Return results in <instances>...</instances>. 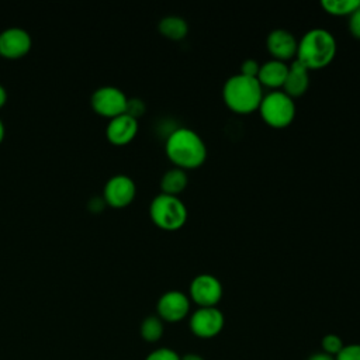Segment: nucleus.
<instances>
[{
	"label": "nucleus",
	"instance_id": "obj_6",
	"mask_svg": "<svg viewBox=\"0 0 360 360\" xmlns=\"http://www.w3.org/2000/svg\"><path fill=\"white\" fill-rule=\"evenodd\" d=\"M127 104V94L117 86H100L90 96V107L93 111L108 120L124 114Z\"/></svg>",
	"mask_w": 360,
	"mask_h": 360
},
{
	"label": "nucleus",
	"instance_id": "obj_22",
	"mask_svg": "<svg viewBox=\"0 0 360 360\" xmlns=\"http://www.w3.org/2000/svg\"><path fill=\"white\" fill-rule=\"evenodd\" d=\"M145 360H180V356L169 347H159L150 352Z\"/></svg>",
	"mask_w": 360,
	"mask_h": 360
},
{
	"label": "nucleus",
	"instance_id": "obj_15",
	"mask_svg": "<svg viewBox=\"0 0 360 360\" xmlns=\"http://www.w3.org/2000/svg\"><path fill=\"white\" fill-rule=\"evenodd\" d=\"M288 73V65L278 59H270L260 65L257 80L264 87L278 89L283 87Z\"/></svg>",
	"mask_w": 360,
	"mask_h": 360
},
{
	"label": "nucleus",
	"instance_id": "obj_2",
	"mask_svg": "<svg viewBox=\"0 0 360 360\" xmlns=\"http://www.w3.org/2000/svg\"><path fill=\"white\" fill-rule=\"evenodd\" d=\"M336 55V39L325 28H311L298 41L297 60L308 70L325 68Z\"/></svg>",
	"mask_w": 360,
	"mask_h": 360
},
{
	"label": "nucleus",
	"instance_id": "obj_9",
	"mask_svg": "<svg viewBox=\"0 0 360 360\" xmlns=\"http://www.w3.org/2000/svg\"><path fill=\"white\" fill-rule=\"evenodd\" d=\"M222 292L219 278L210 273H201L190 283V298L198 307H217L222 298Z\"/></svg>",
	"mask_w": 360,
	"mask_h": 360
},
{
	"label": "nucleus",
	"instance_id": "obj_21",
	"mask_svg": "<svg viewBox=\"0 0 360 360\" xmlns=\"http://www.w3.org/2000/svg\"><path fill=\"white\" fill-rule=\"evenodd\" d=\"M335 360H360V343L345 345Z\"/></svg>",
	"mask_w": 360,
	"mask_h": 360
},
{
	"label": "nucleus",
	"instance_id": "obj_24",
	"mask_svg": "<svg viewBox=\"0 0 360 360\" xmlns=\"http://www.w3.org/2000/svg\"><path fill=\"white\" fill-rule=\"evenodd\" d=\"M145 111V104L142 100L139 98H128V104H127V110L125 112L132 115L134 118L138 120L139 115H142Z\"/></svg>",
	"mask_w": 360,
	"mask_h": 360
},
{
	"label": "nucleus",
	"instance_id": "obj_18",
	"mask_svg": "<svg viewBox=\"0 0 360 360\" xmlns=\"http://www.w3.org/2000/svg\"><path fill=\"white\" fill-rule=\"evenodd\" d=\"M141 336L146 342H158L163 336V321L158 315H149L146 316L141 323Z\"/></svg>",
	"mask_w": 360,
	"mask_h": 360
},
{
	"label": "nucleus",
	"instance_id": "obj_20",
	"mask_svg": "<svg viewBox=\"0 0 360 360\" xmlns=\"http://www.w3.org/2000/svg\"><path fill=\"white\" fill-rule=\"evenodd\" d=\"M322 352L332 356V357H336L339 354V352L343 349L345 343L343 340L335 335V333H328L322 338Z\"/></svg>",
	"mask_w": 360,
	"mask_h": 360
},
{
	"label": "nucleus",
	"instance_id": "obj_14",
	"mask_svg": "<svg viewBox=\"0 0 360 360\" xmlns=\"http://www.w3.org/2000/svg\"><path fill=\"white\" fill-rule=\"evenodd\" d=\"M309 86V70L297 59L288 65V73L283 84V91L291 98L302 96Z\"/></svg>",
	"mask_w": 360,
	"mask_h": 360
},
{
	"label": "nucleus",
	"instance_id": "obj_26",
	"mask_svg": "<svg viewBox=\"0 0 360 360\" xmlns=\"http://www.w3.org/2000/svg\"><path fill=\"white\" fill-rule=\"evenodd\" d=\"M308 360H335V357H332L323 352H318V353H314L312 356H309Z\"/></svg>",
	"mask_w": 360,
	"mask_h": 360
},
{
	"label": "nucleus",
	"instance_id": "obj_1",
	"mask_svg": "<svg viewBox=\"0 0 360 360\" xmlns=\"http://www.w3.org/2000/svg\"><path fill=\"white\" fill-rule=\"evenodd\" d=\"M165 150L172 163L180 169H194L207 159V146L198 132L180 127L173 129L165 143Z\"/></svg>",
	"mask_w": 360,
	"mask_h": 360
},
{
	"label": "nucleus",
	"instance_id": "obj_25",
	"mask_svg": "<svg viewBox=\"0 0 360 360\" xmlns=\"http://www.w3.org/2000/svg\"><path fill=\"white\" fill-rule=\"evenodd\" d=\"M349 31L354 38L360 39V7L349 15Z\"/></svg>",
	"mask_w": 360,
	"mask_h": 360
},
{
	"label": "nucleus",
	"instance_id": "obj_8",
	"mask_svg": "<svg viewBox=\"0 0 360 360\" xmlns=\"http://www.w3.org/2000/svg\"><path fill=\"white\" fill-rule=\"evenodd\" d=\"M136 195L135 181L122 173L111 176L103 188V200L105 205L112 208H124L129 205Z\"/></svg>",
	"mask_w": 360,
	"mask_h": 360
},
{
	"label": "nucleus",
	"instance_id": "obj_29",
	"mask_svg": "<svg viewBox=\"0 0 360 360\" xmlns=\"http://www.w3.org/2000/svg\"><path fill=\"white\" fill-rule=\"evenodd\" d=\"M4 136H6V127H4V122H3V120L0 118V143L3 142Z\"/></svg>",
	"mask_w": 360,
	"mask_h": 360
},
{
	"label": "nucleus",
	"instance_id": "obj_10",
	"mask_svg": "<svg viewBox=\"0 0 360 360\" xmlns=\"http://www.w3.org/2000/svg\"><path fill=\"white\" fill-rule=\"evenodd\" d=\"M32 46L30 32L21 27H8L0 32V56L4 59L24 58Z\"/></svg>",
	"mask_w": 360,
	"mask_h": 360
},
{
	"label": "nucleus",
	"instance_id": "obj_11",
	"mask_svg": "<svg viewBox=\"0 0 360 360\" xmlns=\"http://www.w3.org/2000/svg\"><path fill=\"white\" fill-rule=\"evenodd\" d=\"M156 311L163 322H180L190 312V298L179 290L166 291L159 297Z\"/></svg>",
	"mask_w": 360,
	"mask_h": 360
},
{
	"label": "nucleus",
	"instance_id": "obj_7",
	"mask_svg": "<svg viewBox=\"0 0 360 360\" xmlns=\"http://www.w3.org/2000/svg\"><path fill=\"white\" fill-rule=\"evenodd\" d=\"M224 323V314L217 307H198L188 322L191 333L201 339H211L219 335Z\"/></svg>",
	"mask_w": 360,
	"mask_h": 360
},
{
	"label": "nucleus",
	"instance_id": "obj_23",
	"mask_svg": "<svg viewBox=\"0 0 360 360\" xmlns=\"http://www.w3.org/2000/svg\"><path fill=\"white\" fill-rule=\"evenodd\" d=\"M259 62L252 59V58H248L242 62L240 65V75H245V76H249V77H257V73H259Z\"/></svg>",
	"mask_w": 360,
	"mask_h": 360
},
{
	"label": "nucleus",
	"instance_id": "obj_27",
	"mask_svg": "<svg viewBox=\"0 0 360 360\" xmlns=\"http://www.w3.org/2000/svg\"><path fill=\"white\" fill-rule=\"evenodd\" d=\"M6 103H7V90L3 84H0V110L4 107Z\"/></svg>",
	"mask_w": 360,
	"mask_h": 360
},
{
	"label": "nucleus",
	"instance_id": "obj_12",
	"mask_svg": "<svg viewBox=\"0 0 360 360\" xmlns=\"http://www.w3.org/2000/svg\"><path fill=\"white\" fill-rule=\"evenodd\" d=\"M138 120L124 112L108 120L105 127V136L110 143L122 146L129 143L138 134Z\"/></svg>",
	"mask_w": 360,
	"mask_h": 360
},
{
	"label": "nucleus",
	"instance_id": "obj_13",
	"mask_svg": "<svg viewBox=\"0 0 360 360\" xmlns=\"http://www.w3.org/2000/svg\"><path fill=\"white\" fill-rule=\"evenodd\" d=\"M266 46L271 53L273 59L287 62L297 55L298 41L292 32L284 28H276L269 32L266 39Z\"/></svg>",
	"mask_w": 360,
	"mask_h": 360
},
{
	"label": "nucleus",
	"instance_id": "obj_17",
	"mask_svg": "<svg viewBox=\"0 0 360 360\" xmlns=\"http://www.w3.org/2000/svg\"><path fill=\"white\" fill-rule=\"evenodd\" d=\"M159 32L173 41L183 39L188 32L187 21L180 15H166L158 24Z\"/></svg>",
	"mask_w": 360,
	"mask_h": 360
},
{
	"label": "nucleus",
	"instance_id": "obj_3",
	"mask_svg": "<svg viewBox=\"0 0 360 360\" xmlns=\"http://www.w3.org/2000/svg\"><path fill=\"white\" fill-rule=\"evenodd\" d=\"M263 96V86L257 77H249L240 73L228 77L222 87L225 104L239 114H248L257 110Z\"/></svg>",
	"mask_w": 360,
	"mask_h": 360
},
{
	"label": "nucleus",
	"instance_id": "obj_4",
	"mask_svg": "<svg viewBox=\"0 0 360 360\" xmlns=\"http://www.w3.org/2000/svg\"><path fill=\"white\" fill-rule=\"evenodd\" d=\"M152 222L165 231L180 229L187 221V207L179 195L159 193L149 204Z\"/></svg>",
	"mask_w": 360,
	"mask_h": 360
},
{
	"label": "nucleus",
	"instance_id": "obj_19",
	"mask_svg": "<svg viewBox=\"0 0 360 360\" xmlns=\"http://www.w3.org/2000/svg\"><path fill=\"white\" fill-rule=\"evenodd\" d=\"M321 6L332 15H350L360 7V0H322Z\"/></svg>",
	"mask_w": 360,
	"mask_h": 360
},
{
	"label": "nucleus",
	"instance_id": "obj_5",
	"mask_svg": "<svg viewBox=\"0 0 360 360\" xmlns=\"http://www.w3.org/2000/svg\"><path fill=\"white\" fill-rule=\"evenodd\" d=\"M257 110L263 121L273 128H285L295 117L294 98H291L283 90L266 93Z\"/></svg>",
	"mask_w": 360,
	"mask_h": 360
},
{
	"label": "nucleus",
	"instance_id": "obj_16",
	"mask_svg": "<svg viewBox=\"0 0 360 360\" xmlns=\"http://www.w3.org/2000/svg\"><path fill=\"white\" fill-rule=\"evenodd\" d=\"M188 183V176L184 169L173 167L163 173L160 179V193L170 194V195H179Z\"/></svg>",
	"mask_w": 360,
	"mask_h": 360
},
{
	"label": "nucleus",
	"instance_id": "obj_28",
	"mask_svg": "<svg viewBox=\"0 0 360 360\" xmlns=\"http://www.w3.org/2000/svg\"><path fill=\"white\" fill-rule=\"evenodd\" d=\"M180 360H205V359L197 353H187V354L181 356Z\"/></svg>",
	"mask_w": 360,
	"mask_h": 360
}]
</instances>
